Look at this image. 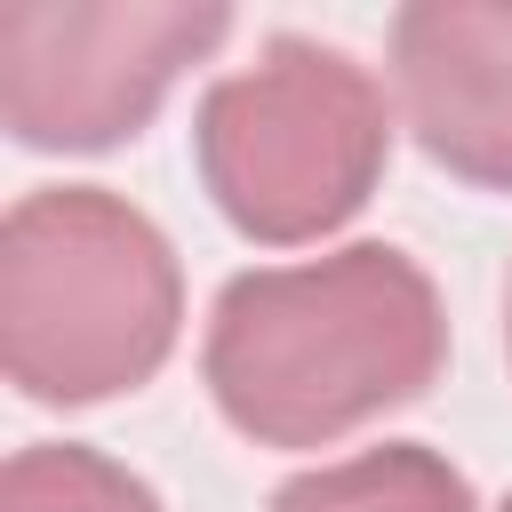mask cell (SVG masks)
Segmentation results:
<instances>
[{
	"mask_svg": "<svg viewBox=\"0 0 512 512\" xmlns=\"http://www.w3.org/2000/svg\"><path fill=\"white\" fill-rule=\"evenodd\" d=\"M384 40L424 160L472 192H512V0H408Z\"/></svg>",
	"mask_w": 512,
	"mask_h": 512,
	"instance_id": "obj_5",
	"label": "cell"
},
{
	"mask_svg": "<svg viewBox=\"0 0 512 512\" xmlns=\"http://www.w3.org/2000/svg\"><path fill=\"white\" fill-rule=\"evenodd\" d=\"M504 360H512V280H504Z\"/></svg>",
	"mask_w": 512,
	"mask_h": 512,
	"instance_id": "obj_8",
	"label": "cell"
},
{
	"mask_svg": "<svg viewBox=\"0 0 512 512\" xmlns=\"http://www.w3.org/2000/svg\"><path fill=\"white\" fill-rule=\"evenodd\" d=\"M232 8L184 0H8L0 8V128L24 152H112L160 96L224 48Z\"/></svg>",
	"mask_w": 512,
	"mask_h": 512,
	"instance_id": "obj_4",
	"label": "cell"
},
{
	"mask_svg": "<svg viewBox=\"0 0 512 512\" xmlns=\"http://www.w3.org/2000/svg\"><path fill=\"white\" fill-rule=\"evenodd\" d=\"M0 512H168L144 472L88 440H32L0 472Z\"/></svg>",
	"mask_w": 512,
	"mask_h": 512,
	"instance_id": "obj_7",
	"label": "cell"
},
{
	"mask_svg": "<svg viewBox=\"0 0 512 512\" xmlns=\"http://www.w3.org/2000/svg\"><path fill=\"white\" fill-rule=\"evenodd\" d=\"M192 160L216 216L256 248L328 240L368 208L392 160V112L352 48L280 32L256 64L208 80Z\"/></svg>",
	"mask_w": 512,
	"mask_h": 512,
	"instance_id": "obj_3",
	"label": "cell"
},
{
	"mask_svg": "<svg viewBox=\"0 0 512 512\" xmlns=\"http://www.w3.org/2000/svg\"><path fill=\"white\" fill-rule=\"evenodd\" d=\"M496 512H512V496H504V504H496Z\"/></svg>",
	"mask_w": 512,
	"mask_h": 512,
	"instance_id": "obj_9",
	"label": "cell"
},
{
	"mask_svg": "<svg viewBox=\"0 0 512 512\" xmlns=\"http://www.w3.org/2000/svg\"><path fill=\"white\" fill-rule=\"evenodd\" d=\"M184 328L168 232L104 184H40L0 216V368L32 408L152 384Z\"/></svg>",
	"mask_w": 512,
	"mask_h": 512,
	"instance_id": "obj_2",
	"label": "cell"
},
{
	"mask_svg": "<svg viewBox=\"0 0 512 512\" xmlns=\"http://www.w3.org/2000/svg\"><path fill=\"white\" fill-rule=\"evenodd\" d=\"M440 368L448 304L432 272L392 240L232 272L200 336L208 400L256 448H328L424 400Z\"/></svg>",
	"mask_w": 512,
	"mask_h": 512,
	"instance_id": "obj_1",
	"label": "cell"
},
{
	"mask_svg": "<svg viewBox=\"0 0 512 512\" xmlns=\"http://www.w3.org/2000/svg\"><path fill=\"white\" fill-rule=\"evenodd\" d=\"M264 512H480V496L440 448L384 440V448H360V456L280 480Z\"/></svg>",
	"mask_w": 512,
	"mask_h": 512,
	"instance_id": "obj_6",
	"label": "cell"
}]
</instances>
